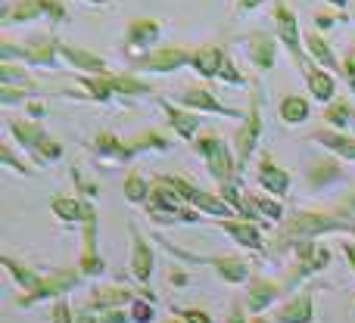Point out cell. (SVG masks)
I'll list each match as a JSON object with an SVG mask.
<instances>
[{
  "label": "cell",
  "instance_id": "cell-16",
  "mask_svg": "<svg viewBox=\"0 0 355 323\" xmlns=\"http://www.w3.org/2000/svg\"><path fill=\"white\" fill-rule=\"evenodd\" d=\"M94 153L110 162H131L137 156L131 140H122V137L112 134V131H100V134L94 137Z\"/></svg>",
  "mask_w": 355,
  "mask_h": 323
},
{
  "label": "cell",
  "instance_id": "cell-42",
  "mask_svg": "<svg viewBox=\"0 0 355 323\" xmlns=\"http://www.w3.org/2000/svg\"><path fill=\"white\" fill-rule=\"evenodd\" d=\"M343 75L349 78V84H352V91H355V41H352L349 53H346V59H343Z\"/></svg>",
  "mask_w": 355,
  "mask_h": 323
},
{
  "label": "cell",
  "instance_id": "cell-39",
  "mask_svg": "<svg viewBox=\"0 0 355 323\" xmlns=\"http://www.w3.org/2000/svg\"><path fill=\"white\" fill-rule=\"evenodd\" d=\"M31 156H35V159L41 162V165L56 162V159H60V156H62V143H60V140H53V137H47V140H44L41 147H37Z\"/></svg>",
  "mask_w": 355,
  "mask_h": 323
},
{
  "label": "cell",
  "instance_id": "cell-22",
  "mask_svg": "<svg viewBox=\"0 0 355 323\" xmlns=\"http://www.w3.org/2000/svg\"><path fill=\"white\" fill-rule=\"evenodd\" d=\"M306 84H309V93H312L318 103H331L334 93H337V78H334L331 68H321V66H309L306 72Z\"/></svg>",
  "mask_w": 355,
  "mask_h": 323
},
{
  "label": "cell",
  "instance_id": "cell-25",
  "mask_svg": "<svg viewBox=\"0 0 355 323\" xmlns=\"http://www.w3.org/2000/svg\"><path fill=\"white\" fill-rule=\"evenodd\" d=\"M50 10V0H19V3L6 6L3 10V25H19V22H31L37 16H47Z\"/></svg>",
  "mask_w": 355,
  "mask_h": 323
},
{
  "label": "cell",
  "instance_id": "cell-17",
  "mask_svg": "<svg viewBox=\"0 0 355 323\" xmlns=\"http://www.w3.org/2000/svg\"><path fill=\"white\" fill-rule=\"evenodd\" d=\"M128 230H131V274L141 283H150V274H153V249H150V243L141 237V230L135 224H128Z\"/></svg>",
  "mask_w": 355,
  "mask_h": 323
},
{
  "label": "cell",
  "instance_id": "cell-53",
  "mask_svg": "<svg viewBox=\"0 0 355 323\" xmlns=\"http://www.w3.org/2000/svg\"><path fill=\"white\" fill-rule=\"evenodd\" d=\"M327 3H334V6H340V10H346V6H349V0H327Z\"/></svg>",
  "mask_w": 355,
  "mask_h": 323
},
{
  "label": "cell",
  "instance_id": "cell-37",
  "mask_svg": "<svg viewBox=\"0 0 355 323\" xmlns=\"http://www.w3.org/2000/svg\"><path fill=\"white\" fill-rule=\"evenodd\" d=\"M131 147H135V153H144V149H166L168 137H162L159 131H144V134H137L135 140H131Z\"/></svg>",
  "mask_w": 355,
  "mask_h": 323
},
{
  "label": "cell",
  "instance_id": "cell-29",
  "mask_svg": "<svg viewBox=\"0 0 355 323\" xmlns=\"http://www.w3.org/2000/svg\"><path fill=\"white\" fill-rule=\"evenodd\" d=\"M277 323H312V295L300 293L277 311Z\"/></svg>",
  "mask_w": 355,
  "mask_h": 323
},
{
  "label": "cell",
  "instance_id": "cell-58",
  "mask_svg": "<svg viewBox=\"0 0 355 323\" xmlns=\"http://www.w3.org/2000/svg\"><path fill=\"white\" fill-rule=\"evenodd\" d=\"M259 323H262V320H259Z\"/></svg>",
  "mask_w": 355,
  "mask_h": 323
},
{
  "label": "cell",
  "instance_id": "cell-49",
  "mask_svg": "<svg viewBox=\"0 0 355 323\" xmlns=\"http://www.w3.org/2000/svg\"><path fill=\"white\" fill-rule=\"evenodd\" d=\"M343 252H346V261H349L352 268H355V243H346V246H343Z\"/></svg>",
  "mask_w": 355,
  "mask_h": 323
},
{
  "label": "cell",
  "instance_id": "cell-56",
  "mask_svg": "<svg viewBox=\"0 0 355 323\" xmlns=\"http://www.w3.org/2000/svg\"><path fill=\"white\" fill-rule=\"evenodd\" d=\"M352 128H355V118H352Z\"/></svg>",
  "mask_w": 355,
  "mask_h": 323
},
{
  "label": "cell",
  "instance_id": "cell-47",
  "mask_svg": "<svg viewBox=\"0 0 355 323\" xmlns=\"http://www.w3.org/2000/svg\"><path fill=\"white\" fill-rule=\"evenodd\" d=\"M265 0H237V10L240 12H250V10H256V6H262Z\"/></svg>",
  "mask_w": 355,
  "mask_h": 323
},
{
  "label": "cell",
  "instance_id": "cell-6",
  "mask_svg": "<svg viewBox=\"0 0 355 323\" xmlns=\"http://www.w3.org/2000/svg\"><path fill=\"white\" fill-rule=\"evenodd\" d=\"M275 35H277V41L287 47V53L293 56L296 66L306 72V68L312 66V59H309V53L300 44V19H296V12L290 10L287 3H275Z\"/></svg>",
  "mask_w": 355,
  "mask_h": 323
},
{
  "label": "cell",
  "instance_id": "cell-8",
  "mask_svg": "<svg viewBox=\"0 0 355 323\" xmlns=\"http://www.w3.org/2000/svg\"><path fill=\"white\" fill-rule=\"evenodd\" d=\"M178 106H184V109H193V112H212V116H227V118H246V112L234 109V106H225L221 100H215L212 91H206V87L193 84V87H184L181 93H178Z\"/></svg>",
  "mask_w": 355,
  "mask_h": 323
},
{
  "label": "cell",
  "instance_id": "cell-3",
  "mask_svg": "<svg viewBox=\"0 0 355 323\" xmlns=\"http://www.w3.org/2000/svg\"><path fill=\"white\" fill-rule=\"evenodd\" d=\"M0 59L12 62V59H22L28 66H44V68H53L56 59H60V41L56 37H31L28 44H12L3 41L0 44Z\"/></svg>",
  "mask_w": 355,
  "mask_h": 323
},
{
  "label": "cell",
  "instance_id": "cell-1",
  "mask_svg": "<svg viewBox=\"0 0 355 323\" xmlns=\"http://www.w3.org/2000/svg\"><path fill=\"white\" fill-rule=\"evenodd\" d=\"M343 230L355 233V190L343 202L331 205L327 212H296L293 218H287L281 224V230H277L275 252H284L296 243L315 239L321 233H343Z\"/></svg>",
  "mask_w": 355,
  "mask_h": 323
},
{
  "label": "cell",
  "instance_id": "cell-55",
  "mask_svg": "<svg viewBox=\"0 0 355 323\" xmlns=\"http://www.w3.org/2000/svg\"><path fill=\"white\" fill-rule=\"evenodd\" d=\"M91 3H97V6H100V3H110V0H91Z\"/></svg>",
  "mask_w": 355,
  "mask_h": 323
},
{
  "label": "cell",
  "instance_id": "cell-50",
  "mask_svg": "<svg viewBox=\"0 0 355 323\" xmlns=\"http://www.w3.org/2000/svg\"><path fill=\"white\" fill-rule=\"evenodd\" d=\"M28 112H31L35 118H41V116H44V103H28Z\"/></svg>",
  "mask_w": 355,
  "mask_h": 323
},
{
  "label": "cell",
  "instance_id": "cell-30",
  "mask_svg": "<svg viewBox=\"0 0 355 323\" xmlns=\"http://www.w3.org/2000/svg\"><path fill=\"white\" fill-rule=\"evenodd\" d=\"M343 177V168H340L334 159H318V162H312V168H309V187L312 190H321V187H327V183H334V181H340Z\"/></svg>",
  "mask_w": 355,
  "mask_h": 323
},
{
  "label": "cell",
  "instance_id": "cell-31",
  "mask_svg": "<svg viewBox=\"0 0 355 323\" xmlns=\"http://www.w3.org/2000/svg\"><path fill=\"white\" fill-rule=\"evenodd\" d=\"M277 293H281V286H277V283H271V280H252L250 283V311L252 314L265 311V308L275 302Z\"/></svg>",
  "mask_w": 355,
  "mask_h": 323
},
{
  "label": "cell",
  "instance_id": "cell-43",
  "mask_svg": "<svg viewBox=\"0 0 355 323\" xmlns=\"http://www.w3.org/2000/svg\"><path fill=\"white\" fill-rule=\"evenodd\" d=\"M53 323H75V320H72V311H69L66 302H56V308H53Z\"/></svg>",
  "mask_w": 355,
  "mask_h": 323
},
{
  "label": "cell",
  "instance_id": "cell-4",
  "mask_svg": "<svg viewBox=\"0 0 355 323\" xmlns=\"http://www.w3.org/2000/svg\"><path fill=\"white\" fill-rule=\"evenodd\" d=\"M259 137H262V93H259V87H256L243 124H240L237 134H234V156H237L240 171L250 165V156L256 153V147H259Z\"/></svg>",
  "mask_w": 355,
  "mask_h": 323
},
{
  "label": "cell",
  "instance_id": "cell-27",
  "mask_svg": "<svg viewBox=\"0 0 355 323\" xmlns=\"http://www.w3.org/2000/svg\"><path fill=\"white\" fill-rule=\"evenodd\" d=\"M277 116H281L284 124H302L312 116V106H309V100L300 97V93H287V97L281 100V106H277Z\"/></svg>",
  "mask_w": 355,
  "mask_h": 323
},
{
  "label": "cell",
  "instance_id": "cell-51",
  "mask_svg": "<svg viewBox=\"0 0 355 323\" xmlns=\"http://www.w3.org/2000/svg\"><path fill=\"white\" fill-rule=\"evenodd\" d=\"M75 323H103V320H94V317H91V314H81V317H78V320H75Z\"/></svg>",
  "mask_w": 355,
  "mask_h": 323
},
{
  "label": "cell",
  "instance_id": "cell-18",
  "mask_svg": "<svg viewBox=\"0 0 355 323\" xmlns=\"http://www.w3.org/2000/svg\"><path fill=\"white\" fill-rule=\"evenodd\" d=\"M162 112H166L168 124L175 128V134L181 140H196V131H200V122H202V112H193V109H178L168 100H162Z\"/></svg>",
  "mask_w": 355,
  "mask_h": 323
},
{
  "label": "cell",
  "instance_id": "cell-52",
  "mask_svg": "<svg viewBox=\"0 0 355 323\" xmlns=\"http://www.w3.org/2000/svg\"><path fill=\"white\" fill-rule=\"evenodd\" d=\"M227 323H246V320H243V314H240V311H234V314H231V320H227Z\"/></svg>",
  "mask_w": 355,
  "mask_h": 323
},
{
  "label": "cell",
  "instance_id": "cell-36",
  "mask_svg": "<svg viewBox=\"0 0 355 323\" xmlns=\"http://www.w3.org/2000/svg\"><path fill=\"white\" fill-rule=\"evenodd\" d=\"M150 193H153V187H150V183L137 174V171H131V174L125 177V199H128V202L141 205V202L150 199Z\"/></svg>",
  "mask_w": 355,
  "mask_h": 323
},
{
  "label": "cell",
  "instance_id": "cell-57",
  "mask_svg": "<svg viewBox=\"0 0 355 323\" xmlns=\"http://www.w3.org/2000/svg\"><path fill=\"white\" fill-rule=\"evenodd\" d=\"M168 323H178V320H168Z\"/></svg>",
  "mask_w": 355,
  "mask_h": 323
},
{
  "label": "cell",
  "instance_id": "cell-28",
  "mask_svg": "<svg viewBox=\"0 0 355 323\" xmlns=\"http://www.w3.org/2000/svg\"><path fill=\"white\" fill-rule=\"evenodd\" d=\"M110 75L112 72H106V75H81L78 84L85 87L87 100H94V103H110V100L116 97V87H112Z\"/></svg>",
  "mask_w": 355,
  "mask_h": 323
},
{
  "label": "cell",
  "instance_id": "cell-23",
  "mask_svg": "<svg viewBox=\"0 0 355 323\" xmlns=\"http://www.w3.org/2000/svg\"><path fill=\"white\" fill-rule=\"evenodd\" d=\"M221 230L227 233V237H234L240 246H246V249H262V230H259L252 221H234V218H218Z\"/></svg>",
  "mask_w": 355,
  "mask_h": 323
},
{
  "label": "cell",
  "instance_id": "cell-14",
  "mask_svg": "<svg viewBox=\"0 0 355 323\" xmlns=\"http://www.w3.org/2000/svg\"><path fill=\"white\" fill-rule=\"evenodd\" d=\"M296 270L290 277H302V274H312V270H321L331 264V252L324 246H318L315 239H306V243H296Z\"/></svg>",
  "mask_w": 355,
  "mask_h": 323
},
{
  "label": "cell",
  "instance_id": "cell-46",
  "mask_svg": "<svg viewBox=\"0 0 355 323\" xmlns=\"http://www.w3.org/2000/svg\"><path fill=\"white\" fill-rule=\"evenodd\" d=\"M334 22H337V16H331V12H318V16H315V25H318V28H331Z\"/></svg>",
  "mask_w": 355,
  "mask_h": 323
},
{
  "label": "cell",
  "instance_id": "cell-48",
  "mask_svg": "<svg viewBox=\"0 0 355 323\" xmlns=\"http://www.w3.org/2000/svg\"><path fill=\"white\" fill-rule=\"evenodd\" d=\"M103 323H125V314H119V311H112V314H103V317H100Z\"/></svg>",
  "mask_w": 355,
  "mask_h": 323
},
{
  "label": "cell",
  "instance_id": "cell-40",
  "mask_svg": "<svg viewBox=\"0 0 355 323\" xmlns=\"http://www.w3.org/2000/svg\"><path fill=\"white\" fill-rule=\"evenodd\" d=\"M221 81H227V84H234V87H240V84H246V78L237 72V66H234L231 59H225V68H221V75H218Z\"/></svg>",
  "mask_w": 355,
  "mask_h": 323
},
{
  "label": "cell",
  "instance_id": "cell-35",
  "mask_svg": "<svg viewBox=\"0 0 355 323\" xmlns=\"http://www.w3.org/2000/svg\"><path fill=\"white\" fill-rule=\"evenodd\" d=\"M131 299V293L128 289H97V293H94V299L87 302V308H91V311H103V308H112V305H125V302Z\"/></svg>",
  "mask_w": 355,
  "mask_h": 323
},
{
  "label": "cell",
  "instance_id": "cell-54",
  "mask_svg": "<svg viewBox=\"0 0 355 323\" xmlns=\"http://www.w3.org/2000/svg\"><path fill=\"white\" fill-rule=\"evenodd\" d=\"M343 19H355V3H352V10H349V12H343Z\"/></svg>",
  "mask_w": 355,
  "mask_h": 323
},
{
  "label": "cell",
  "instance_id": "cell-33",
  "mask_svg": "<svg viewBox=\"0 0 355 323\" xmlns=\"http://www.w3.org/2000/svg\"><path fill=\"white\" fill-rule=\"evenodd\" d=\"M50 212L56 214V218H62V221H81L85 218V202L81 199H72V196H53L50 199Z\"/></svg>",
  "mask_w": 355,
  "mask_h": 323
},
{
  "label": "cell",
  "instance_id": "cell-45",
  "mask_svg": "<svg viewBox=\"0 0 355 323\" xmlns=\"http://www.w3.org/2000/svg\"><path fill=\"white\" fill-rule=\"evenodd\" d=\"M181 317L187 323H212V317L206 311H181Z\"/></svg>",
  "mask_w": 355,
  "mask_h": 323
},
{
  "label": "cell",
  "instance_id": "cell-19",
  "mask_svg": "<svg viewBox=\"0 0 355 323\" xmlns=\"http://www.w3.org/2000/svg\"><path fill=\"white\" fill-rule=\"evenodd\" d=\"M60 56L69 62V66L81 68L85 75H106L110 68H106V59L97 53H91V50H81V47H72V44H62L60 41Z\"/></svg>",
  "mask_w": 355,
  "mask_h": 323
},
{
  "label": "cell",
  "instance_id": "cell-7",
  "mask_svg": "<svg viewBox=\"0 0 355 323\" xmlns=\"http://www.w3.org/2000/svg\"><path fill=\"white\" fill-rule=\"evenodd\" d=\"M156 181H162V183H168V187H175L178 193L184 196V202H187V205H193L196 212L212 214V218H231V205H227L225 199H218V196H212V193H202V190H196L193 183L184 181V177L159 174Z\"/></svg>",
  "mask_w": 355,
  "mask_h": 323
},
{
  "label": "cell",
  "instance_id": "cell-12",
  "mask_svg": "<svg viewBox=\"0 0 355 323\" xmlns=\"http://www.w3.org/2000/svg\"><path fill=\"white\" fill-rule=\"evenodd\" d=\"M162 35V25L156 19H135L128 22V31H125V50L128 53H147Z\"/></svg>",
  "mask_w": 355,
  "mask_h": 323
},
{
  "label": "cell",
  "instance_id": "cell-9",
  "mask_svg": "<svg viewBox=\"0 0 355 323\" xmlns=\"http://www.w3.org/2000/svg\"><path fill=\"white\" fill-rule=\"evenodd\" d=\"M159 243L166 246L172 255H178V258H187V261H206V264H212L215 270H218V277L221 280H227V283H243L246 280V274H250V268H246V261L243 258H237V255H218V258H200V255H190V252H184V249H175L168 239H162L159 237Z\"/></svg>",
  "mask_w": 355,
  "mask_h": 323
},
{
  "label": "cell",
  "instance_id": "cell-34",
  "mask_svg": "<svg viewBox=\"0 0 355 323\" xmlns=\"http://www.w3.org/2000/svg\"><path fill=\"white\" fill-rule=\"evenodd\" d=\"M110 78H112L116 93H122V97H144V93H153V84L135 78V75H110Z\"/></svg>",
  "mask_w": 355,
  "mask_h": 323
},
{
  "label": "cell",
  "instance_id": "cell-38",
  "mask_svg": "<svg viewBox=\"0 0 355 323\" xmlns=\"http://www.w3.org/2000/svg\"><path fill=\"white\" fill-rule=\"evenodd\" d=\"M0 84H3V87H12V84L35 87V84H31V78L25 75V68H16L12 62H3V66H0Z\"/></svg>",
  "mask_w": 355,
  "mask_h": 323
},
{
  "label": "cell",
  "instance_id": "cell-10",
  "mask_svg": "<svg viewBox=\"0 0 355 323\" xmlns=\"http://www.w3.org/2000/svg\"><path fill=\"white\" fill-rule=\"evenodd\" d=\"M78 274L81 270H56V274H50V277H41V280L35 283V286L28 289V293L19 299V305H35L37 299H47V295H62V293H69V289L78 283Z\"/></svg>",
  "mask_w": 355,
  "mask_h": 323
},
{
  "label": "cell",
  "instance_id": "cell-26",
  "mask_svg": "<svg viewBox=\"0 0 355 323\" xmlns=\"http://www.w3.org/2000/svg\"><path fill=\"white\" fill-rule=\"evenodd\" d=\"M306 50H309V56H312V59L318 62L321 68H331V72H343V62L337 59L334 47L318 35V31H309V35H306Z\"/></svg>",
  "mask_w": 355,
  "mask_h": 323
},
{
  "label": "cell",
  "instance_id": "cell-2",
  "mask_svg": "<svg viewBox=\"0 0 355 323\" xmlns=\"http://www.w3.org/2000/svg\"><path fill=\"white\" fill-rule=\"evenodd\" d=\"M196 153L206 159L209 165V174L215 177L218 183H234L240 177V165H237V156L227 149V143L221 140L218 134H206V137H196L193 140Z\"/></svg>",
  "mask_w": 355,
  "mask_h": 323
},
{
  "label": "cell",
  "instance_id": "cell-15",
  "mask_svg": "<svg viewBox=\"0 0 355 323\" xmlns=\"http://www.w3.org/2000/svg\"><path fill=\"white\" fill-rule=\"evenodd\" d=\"M306 140L321 143V147L331 149V153H334V156H340V159L355 162V137H352V134H346V131H337V128H318V131H312V134H309Z\"/></svg>",
  "mask_w": 355,
  "mask_h": 323
},
{
  "label": "cell",
  "instance_id": "cell-32",
  "mask_svg": "<svg viewBox=\"0 0 355 323\" xmlns=\"http://www.w3.org/2000/svg\"><path fill=\"white\" fill-rule=\"evenodd\" d=\"M352 118H355V109H352L349 100H331V106L324 109V122H327V128L349 131Z\"/></svg>",
  "mask_w": 355,
  "mask_h": 323
},
{
  "label": "cell",
  "instance_id": "cell-5",
  "mask_svg": "<svg viewBox=\"0 0 355 323\" xmlns=\"http://www.w3.org/2000/svg\"><path fill=\"white\" fill-rule=\"evenodd\" d=\"M190 59H193V50H187V47H159V50H147L141 56H131V72L168 75V72L190 66Z\"/></svg>",
  "mask_w": 355,
  "mask_h": 323
},
{
  "label": "cell",
  "instance_id": "cell-41",
  "mask_svg": "<svg viewBox=\"0 0 355 323\" xmlns=\"http://www.w3.org/2000/svg\"><path fill=\"white\" fill-rule=\"evenodd\" d=\"M0 162L3 165H10V168H19L22 171V174H31V168L25 162H16V156H12V149H10V143H3V147H0Z\"/></svg>",
  "mask_w": 355,
  "mask_h": 323
},
{
  "label": "cell",
  "instance_id": "cell-24",
  "mask_svg": "<svg viewBox=\"0 0 355 323\" xmlns=\"http://www.w3.org/2000/svg\"><path fill=\"white\" fill-rule=\"evenodd\" d=\"M6 128H10V134L16 137V140L22 143L28 153H35V149L50 137L47 131L41 128V124H37V122H28V118H10V122H6Z\"/></svg>",
  "mask_w": 355,
  "mask_h": 323
},
{
  "label": "cell",
  "instance_id": "cell-44",
  "mask_svg": "<svg viewBox=\"0 0 355 323\" xmlns=\"http://www.w3.org/2000/svg\"><path fill=\"white\" fill-rule=\"evenodd\" d=\"M131 314H135V320L147 323L150 317H153V308H150V305H147V302H135V311H131Z\"/></svg>",
  "mask_w": 355,
  "mask_h": 323
},
{
  "label": "cell",
  "instance_id": "cell-20",
  "mask_svg": "<svg viewBox=\"0 0 355 323\" xmlns=\"http://www.w3.org/2000/svg\"><path fill=\"white\" fill-rule=\"evenodd\" d=\"M225 50L209 44V47H200L193 50V59H190V68H193L200 78H218L221 68H225Z\"/></svg>",
  "mask_w": 355,
  "mask_h": 323
},
{
  "label": "cell",
  "instance_id": "cell-21",
  "mask_svg": "<svg viewBox=\"0 0 355 323\" xmlns=\"http://www.w3.org/2000/svg\"><path fill=\"white\" fill-rule=\"evenodd\" d=\"M259 183H262L265 190H268L271 196H284L290 190V174L284 168H277L275 165V156L271 153H265L262 156V162H259Z\"/></svg>",
  "mask_w": 355,
  "mask_h": 323
},
{
  "label": "cell",
  "instance_id": "cell-13",
  "mask_svg": "<svg viewBox=\"0 0 355 323\" xmlns=\"http://www.w3.org/2000/svg\"><path fill=\"white\" fill-rule=\"evenodd\" d=\"M85 252H81V274H97L103 270V261L97 255V208L85 202Z\"/></svg>",
  "mask_w": 355,
  "mask_h": 323
},
{
  "label": "cell",
  "instance_id": "cell-11",
  "mask_svg": "<svg viewBox=\"0 0 355 323\" xmlns=\"http://www.w3.org/2000/svg\"><path fill=\"white\" fill-rule=\"evenodd\" d=\"M246 47V56H250V62L259 68V72H268V68H275L277 62V41L271 35H265V31H252V35L240 37Z\"/></svg>",
  "mask_w": 355,
  "mask_h": 323
}]
</instances>
